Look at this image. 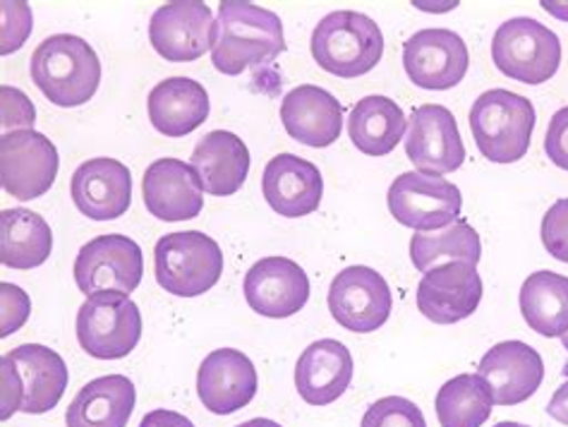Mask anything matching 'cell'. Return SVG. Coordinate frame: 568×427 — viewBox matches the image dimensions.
Masks as SVG:
<instances>
[{"mask_svg": "<svg viewBox=\"0 0 568 427\" xmlns=\"http://www.w3.org/2000/svg\"><path fill=\"white\" fill-rule=\"evenodd\" d=\"M286 51L283 22L276 12L247 0H223L212 37V63L223 75H241L272 63Z\"/></svg>", "mask_w": 568, "mask_h": 427, "instance_id": "6da1fadb", "label": "cell"}, {"mask_svg": "<svg viewBox=\"0 0 568 427\" xmlns=\"http://www.w3.org/2000/svg\"><path fill=\"white\" fill-rule=\"evenodd\" d=\"M68 389V365L55 350L24 344L0 358V418L12 414L41 416L55 408Z\"/></svg>", "mask_w": 568, "mask_h": 427, "instance_id": "7a4b0ae2", "label": "cell"}, {"mask_svg": "<svg viewBox=\"0 0 568 427\" xmlns=\"http://www.w3.org/2000/svg\"><path fill=\"white\" fill-rule=\"evenodd\" d=\"M29 75L51 104L74 109L99 90L101 63L97 51L74 34L43 39L29 61Z\"/></svg>", "mask_w": 568, "mask_h": 427, "instance_id": "3957f363", "label": "cell"}, {"mask_svg": "<svg viewBox=\"0 0 568 427\" xmlns=\"http://www.w3.org/2000/svg\"><path fill=\"white\" fill-rule=\"evenodd\" d=\"M312 58L326 72L343 80H355L375 70L384 55L379 24L355 10H336L312 32Z\"/></svg>", "mask_w": 568, "mask_h": 427, "instance_id": "277c9868", "label": "cell"}, {"mask_svg": "<svg viewBox=\"0 0 568 427\" xmlns=\"http://www.w3.org/2000/svg\"><path fill=\"white\" fill-rule=\"evenodd\" d=\"M470 130L480 154L491 164H514L530 150L535 130L532 101L508 90H489L475 99Z\"/></svg>", "mask_w": 568, "mask_h": 427, "instance_id": "5b68a950", "label": "cell"}, {"mask_svg": "<svg viewBox=\"0 0 568 427\" xmlns=\"http://www.w3.org/2000/svg\"><path fill=\"white\" fill-rule=\"evenodd\" d=\"M154 272L163 291L194 298L219 284L223 253L214 238L200 231L169 233L154 247Z\"/></svg>", "mask_w": 568, "mask_h": 427, "instance_id": "8992f818", "label": "cell"}, {"mask_svg": "<svg viewBox=\"0 0 568 427\" xmlns=\"http://www.w3.org/2000/svg\"><path fill=\"white\" fill-rule=\"evenodd\" d=\"M491 61L506 78L523 84H542L557 75L561 41L537 20L514 18L504 22L491 39Z\"/></svg>", "mask_w": 568, "mask_h": 427, "instance_id": "52a82bcc", "label": "cell"}, {"mask_svg": "<svg viewBox=\"0 0 568 427\" xmlns=\"http://www.w3.org/2000/svg\"><path fill=\"white\" fill-rule=\"evenodd\" d=\"M78 342L92 358H125L142 338L140 307L125 293H94L78 313Z\"/></svg>", "mask_w": 568, "mask_h": 427, "instance_id": "ba28073f", "label": "cell"}, {"mask_svg": "<svg viewBox=\"0 0 568 427\" xmlns=\"http://www.w3.org/2000/svg\"><path fill=\"white\" fill-rule=\"evenodd\" d=\"M388 212L400 226L413 231H442L458 221L463 210L460 190L442 175L423 171L400 173L388 187Z\"/></svg>", "mask_w": 568, "mask_h": 427, "instance_id": "9c48e42d", "label": "cell"}, {"mask_svg": "<svg viewBox=\"0 0 568 427\" xmlns=\"http://www.w3.org/2000/svg\"><path fill=\"white\" fill-rule=\"evenodd\" d=\"M144 257L142 247L128 235L106 233L82 245L74 260V284L84 296L94 293H130L142 284Z\"/></svg>", "mask_w": 568, "mask_h": 427, "instance_id": "30bf717a", "label": "cell"}, {"mask_svg": "<svg viewBox=\"0 0 568 427\" xmlns=\"http://www.w3.org/2000/svg\"><path fill=\"white\" fill-rule=\"evenodd\" d=\"M61 159L55 144L37 130H12L0 138V185L22 202L39 200L55 183Z\"/></svg>", "mask_w": 568, "mask_h": 427, "instance_id": "8fae6325", "label": "cell"}, {"mask_svg": "<svg viewBox=\"0 0 568 427\" xmlns=\"http://www.w3.org/2000/svg\"><path fill=\"white\" fill-rule=\"evenodd\" d=\"M392 288L372 267H348L328 286V313L353 334L377 332L392 315Z\"/></svg>", "mask_w": 568, "mask_h": 427, "instance_id": "7c38bea8", "label": "cell"}, {"mask_svg": "<svg viewBox=\"0 0 568 427\" xmlns=\"http://www.w3.org/2000/svg\"><path fill=\"white\" fill-rule=\"evenodd\" d=\"M470 53L452 29H423L403 47V68L415 87L432 92L454 90L466 78Z\"/></svg>", "mask_w": 568, "mask_h": 427, "instance_id": "4fadbf2b", "label": "cell"}, {"mask_svg": "<svg viewBox=\"0 0 568 427\" xmlns=\"http://www.w3.org/2000/svg\"><path fill=\"white\" fill-rule=\"evenodd\" d=\"M214 14L202 0H173L149 22V41L171 63H192L212 49Z\"/></svg>", "mask_w": 568, "mask_h": 427, "instance_id": "5bb4252c", "label": "cell"}, {"mask_svg": "<svg viewBox=\"0 0 568 427\" xmlns=\"http://www.w3.org/2000/svg\"><path fill=\"white\" fill-rule=\"evenodd\" d=\"M408 161L423 173H454L466 161L460 132L454 113L439 104L417 106L406 132Z\"/></svg>", "mask_w": 568, "mask_h": 427, "instance_id": "9a60e30c", "label": "cell"}, {"mask_svg": "<svg viewBox=\"0 0 568 427\" xmlns=\"http://www.w3.org/2000/svg\"><path fill=\"white\" fill-rule=\"evenodd\" d=\"M483 301V278L475 264L446 262L429 270L417 286V307L435 324H456L470 317Z\"/></svg>", "mask_w": 568, "mask_h": 427, "instance_id": "2e32d148", "label": "cell"}, {"mask_svg": "<svg viewBox=\"0 0 568 427\" xmlns=\"http://www.w3.org/2000/svg\"><path fill=\"white\" fill-rule=\"evenodd\" d=\"M310 298V278L288 257H264L245 274V301L254 313L272 319L293 317Z\"/></svg>", "mask_w": 568, "mask_h": 427, "instance_id": "e0dca14e", "label": "cell"}, {"mask_svg": "<svg viewBox=\"0 0 568 427\" xmlns=\"http://www.w3.org/2000/svg\"><path fill=\"white\" fill-rule=\"evenodd\" d=\"M480 375L497 406H516L528 401L540 389L545 379L542 356L523 342H501L487 350L480 365Z\"/></svg>", "mask_w": 568, "mask_h": 427, "instance_id": "ac0fdd59", "label": "cell"}, {"mask_svg": "<svg viewBox=\"0 0 568 427\" xmlns=\"http://www.w3.org/2000/svg\"><path fill=\"white\" fill-rule=\"evenodd\" d=\"M257 370L243 350L219 348L202 360L197 373V394L206 410L231 416L245 408L257 394Z\"/></svg>", "mask_w": 568, "mask_h": 427, "instance_id": "d6986e66", "label": "cell"}, {"mask_svg": "<svg viewBox=\"0 0 568 427\" xmlns=\"http://www.w3.org/2000/svg\"><path fill=\"white\" fill-rule=\"evenodd\" d=\"M74 207L94 221L123 216L132 204V175L118 159L99 156L78 166L70 181Z\"/></svg>", "mask_w": 568, "mask_h": 427, "instance_id": "ffe728a7", "label": "cell"}, {"mask_svg": "<svg viewBox=\"0 0 568 427\" xmlns=\"http://www.w3.org/2000/svg\"><path fill=\"white\" fill-rule=\"evenodd\" d=\"M144 207L161 221L197 218L204 207V190L197 173L181 159H156L144 171Z\"/></svg>", "mask_w": 568, "mask_h": 427, "instance_id": "44dd1931", "label": "cell"}, {"mask_svg": "<svg viewBox=\"0 0 568 427\" xmlns=\"http://www.w3.org/2000/svg\"><path fill=\"white\" fill-rule=\"evenodd\" d=\"M262 193L276 214L301 218L320 210L324 181L312 161L295 154H278L264 169Z\"/></svg>", "mask_w": 568, "mask_h": 427, "instance_id": "7402d4cb", "label": "cell"}, {"mask_svg": "<svg viewBox=\"0 0 568 427\" xmlns=\"http://www.w3.org/2000/svg\"><path fill=\"white\" fill-rule=\"evenodd\" d=\"M281 121L295 142L324 150L341 138L343 106L322 87L301 84L283 96Z\"/></svg>", "mask_w": 568, "mask_h": 427, "instance_id": "603a6c76", "label": "cell"}, {"mask_svg": "<svg viewBox=\"0 0 568 427\" xmlns=\"http://www.w3.org/2000/svg\"><path fill=\"white\" fill-rule=\"evenodd\" d=\"M190 166L197 173L206 195H235L247 181L250 152L247 144L226 130H214L194 144Z\"/></svg>", "mask_w": 568, "mask_h": 427, "instance_id": "cb8c5ba5", "label": "cell"}, {"mask_svg": "<svg viewBox=\"0 0 568 427\" xmlns=\"http://www.w3.org/2000/svg\"><path fill=\"white\" fill-rule=\"evenodd\" d=\"M353 356L336 338L310 344L295 365V387L310 406H328L351 387Z\"/></svg>", "mask_w": 568, "mask_h": 427, "instance_id": "d4e9b609", "label": "cell"}, {"mask_svg": "<svg viewBox=\"0 0 568 427\" xmlns=\"http://www.w3.org/2000/svg\"><path fill=\"white\" fill-rule=\"evenodd\" d=\"M149 121L166 138H185L209 115V94L190 78H169L149 92Z\"/></svg>", "mask_w": 568, "mask_h": 427, "instance_id": "484cf974", "label": "cell"}, {"mask_svg": "<svg viewBox=\"0 0 568 427\" xmlns=\"http://www.w3.org/2000/svg\"><path fill=\"white\" fill-rule=\"evenodd\" d=\"M138 392L125 375H106L84 385L65 410L68 427H128Z\"/></svg>", "mask_w": 568, "mask_h": 427, "instance_id": "4316f807", "label": "cell"}, {"mask_svg": "<svg viewBox=\"0 0 568 427\" xmlns=\"http://www.w3.org/2000/svg\"><path fill=\"white\" fill-rule=\"evenodd\" d=\"M53 233L47 218L32 210L0 212V262L12 270H34L51 257Z\"/></svg>", "mask_w": 568, "mask_h": 427, "instance_id": "83f0119b", "label": "cell"}, {"mask_svg": "<svg viewBox=\"0 0 568 427\" xmlns=\"http://www.w3.org/2000/svg\"><path fill=\"white\" fill-rule=\"evenodd\" d=\"M406 115L394 99L372 94L357 101L348 118V135L367 156H386L406 132Z\"/></svg>", "mask_w": 568, "mask_h": 427, "instance_id": "f1b7e54d", "label": "cell"}, {"mask_svg": "<svg viewBox=\"0 0 568 427\" xmlns=\"http://www.w3.org/2000/svg\"><path fill=\"white\" fill-rule=\"evenodd\" d=\"M520 313L528 327L555 338L568 332V276L535 272L520 288Z\"/></svg>", "mask_w": 568, "mask_h": 427, "instance_id": "f546056e", "label": "cell"}, {"mask_svg": "<svg viewBox=\"0 0 568 427\" xmlns=\"http://www.w3.org/2000/svg\"><path fill=\"white\" fill-rule=\"evenodd\" d=\"M483 257V243L477 231L466 218H458L456 224L442 231L417 233L410 241V260L417 272L427 274L446 262H468L475 264Z\"/></svg>", "mask_w": 568, "mask_h": 427, "instance_id": "4dcf8cb0", "label": "cell"}, {"mask_svg": "<svg viewBox=\"0 0 568 427\" xmlns=\"http://www.w3.org/2000/svg\"><path fill=\"white\" fill-rule=\"evenodd\" d=\"M437 418L442 427H483L491 416V394L480 375H458L437 394Z\"/></svg>", "mask_w": 568, "mask_h": 427, "instance_id": "1f68e13d", "label": "cell"}, {"mask_svg": "<svg viewBox=\"0 0 568 427\" xmlns=\"http://www.w3.org/2000/svg\"><path fill=\"white\" fill-rule=\"evenodd\" d=\"M361 427H427L423 410L403 396H384L367 408Z\"/></svg>", "mask_w": 568, "mask_h": 427, "instance_id": "d6a6232c", "label": "cell"}, {"mask_svg": "<svg viewBox=\"0 0 568 427\" xmlns=\"http://www.w3.org/2000/svg\"><path fill=\"white\" fill-rule=\"evenodd\" d=\"M540 235L547 253L555 260L568 264V197L551 204L542 218Z\"/></svg>", "mask_w": 568, "mask_h": 427, "instance_id": "836d02e7", "label": "cell"}, {"mask_svg": "<svg viewBox=\"0 0 568 427\" xmlns=\"http://www.w3.org/2000/svg\"><path fill=\"white\" fill-rule=\"evenodd\" d=\"M3 96V135L12 130H34V106L20 90H12V87H3L0 90Z\"/></svg>", "mask_w": 568, "mask_h": 427, "instance_id": "e575fe53", "label": "cell"}, {"mask_svg": "<svg viewBox=\"0 0 568 427\" xmlns=\"http://www.w3.org/2000/svg\"><path fill=\"white\" fill-rule=\"evenodd\" d=\"M545 152L551 164L568 171V106L551 115L545 138Z\"/></svg>", "mask_w": 568, "mask_h": 427, "instance_id": "d590c367", "label": "cell"}, {"mask_svg": "<svg viewBox=\"0 0 568 427\" xmlns=\"http://www.w3.org/2000/svg\"><path fill=\"white\" fill-rule=\"evenodd\" d=\"M0 291H3V327H0V336H10L27 322L32 305H29L27 293L18 286L3 284Z\"/></svg>", "mask_w": 568, "mask_h": 427, "instance_id": "8d00e7d4", "label": "cell"}, {"mask_svg": "<svg viewBox=\"0 0 568 427\" xmlns=\"http://www.w3.org/2000/svg\"><path fill=\"white\" fill-rule=\"evenodd\" d=\"M140 427H194V425L183 414H175V410H166V408H156V410H152V414H146L142 418Z\"/></svg>", "mask_w": 568, "mask_h": 427, "instance_id": "74e56055", "label": "cell"}, {"mask_svg": "<svg viewBox=\"0 0 568 427\" xmlns=\"http://www.w3.org/2000/svg\"><path fill=\"white\" fill-rule=\"evenodd\" d=\"M547 414L555 420H559L561 425H568V382H564V385L555 392V396H551Z\"/></svg>", "mask_w": 568, "mask_h": 427, "instance_id": "f35d334b", "label": "cell"}, {"mask_svg": "<svg viewBox=\"0 0 568 427\" xmlns=\"http://www.w3.org/2000/svg\"><path fill=\"white\" fill-rule=\"evenodd\" d=\"M235 427H281V425L274 423V420H268V418H252V420L241 423V425H235Z\"/></svg>", "mask_w": 568, "mask_h": 427, "instance_id": "ab89813d", "label": "cell"}, {"mask_svg": "<svg viewBox=\"0 0 568 427\" xmlns=\"http://www.w3.org/2000/svg\"><path fill=\"white\" fill-rule=\"evenodd\" d=\"M495 427H530V425H523V423H511V420H504V423H497Z\"/></svg>", "mask_w": 568, "mask_h": 427, "instance_id": "60d3db41", "label": "cell"}, {"mask_svg": "<svg viewBox=\"0 0 568 427\" xmlns=\"http://www.w3.org/2000/svg\"><path fill=\"white\" fill-rule=\"evenodd\" d=\"M561 342H564V348H566V350H568V332H566V334H564V336H561Z\"/></svg>", "mask_w": 568, "mask_h": 427, "instance_id": "b9f144b4", "label": "cell"}]
</instances>
